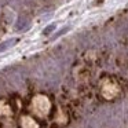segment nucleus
Wrapping results in <instances>:
<instances>
[{"label": "nucleus", "mask_w": 128, "mask_h": 128, "mask_svg": "<svg viewBox=\"0 0 128 128\" xmlns=\"http://www.w3.org/2000/svg\"><path fill=\"white\" fill-rule=\"evenodd\" d=\"M50 108H51V103L48 100V98L44 96V95H36L32 99V110L37 116L40 117L47 116V113L50 112Z\"/></svg>", "instance_id": "nucleus-1"}, {"label": "nucleus", "mask_w": 128, "mask_h": 128, "mask_svg": "<svg viewBox=\"0 0 128 128\" xmlns=\"http://www.w3.org/2000/svg\"><path fill=\"white\" fill-rule=\"evenodd\" d=\"M21 127L22 128H37V124L32 117L24 116V117H21Z\"/></svg>", "instance_id": "nucleus-2"}, {"label": "nucleus", "mask_w": 128, "mask_h": 128, "mask_svg": "<svg viewBox=\"0 0 128 128\" xmlns=\"http://www.w3.org/2000/svg\"><path fill=\"white\" fill-rule=\"evenodd\" d=\"M0 114H2V116H8V114H11V108H10L8 103L4 102V100L0 102Z\"/></svg>", "instance_id": "nucleus-3"}]
</instances>
